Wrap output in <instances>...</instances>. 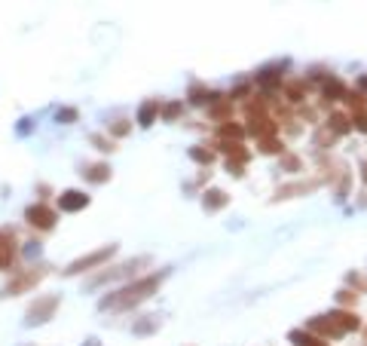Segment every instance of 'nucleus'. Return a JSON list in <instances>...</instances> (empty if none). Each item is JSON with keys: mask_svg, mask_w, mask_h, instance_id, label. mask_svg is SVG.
<instances>
[{"mask_svg": "<svg viewBox=\"0 0 367 346\" xmlns=\"http://www.w3.org/2000/svg\"><path fill=\"white\" fill-rule=\"evenodd\" d=\"M159 279H162V276H150V279L135 282V285H126L123 291H117V294H110V298H104V300H101V309H129V307H135V303H141L144 298H150V291L157 288Z\"/></svg>", "mask_w": 367, "mask_h": 346, "instance_id": "obj_1", "label": "nucleus"}, {"mask_svg": "<svg viewBox=\"0 0 367 346\" xmlns=\"http://www.w3.org/2000/svg\"><path fill=\"white\" fill-rule=\"evenodd\" d=\"M46 276V267H28V270H19L16 276L0 288V298H16V294H25L37 285L40 279Z\"/></svg>", "mask_w": 367, "mask_h": 346, "instance_id": "obj_2", "label": "nucleus"}, {"mask_svg": "<svg viewBox=\"0 0 367 346\" xmlns=\"http://www.w3.org/2000/svg\"><path fill=\"white\" fill-rule=\"evenodd\" d=\"M55 307H59V298L55 294H46V298H37L28 307V316H25V325H43L52 319Z\"/></svg>", "mask_w": 367, "mask_h": 346, "instance_id": "obj_3", "label": "nucleus"}, {"mask_svg": "<svg viewBox=\"0 0 367 346\" xmlns=\"http://www.w3.org/2000/svg\"><path fill=\"white\" fill-rule=\"evenodd\" d=\"M16 258H19V236H16V230L0 227V270L6 273L12 264H16Z\"/></svg>", "mask_w": 367, "mask_h": 346, "instance_id": "obj_4", "label": "nucleus"}, {"mask_svg": "<svg viewBox=\"0 0 367 346\" xmlns=\"http://www.w3.org/2000/svg\"><path fill=\"white\" fill-rule=\"evenodd\" d=\"M25 221L31 224L34 230H52L55 227V211L49 209V206H43V202H34V206H28L25 209Z\"/></svg>", "mask_w": 367, "mask_h": 346, "instance_id": "obj_5", "label": "nucleus"}, {"mask_svg": "<svg viewBox=\"0 0 367 346\" xmlns=\"http://www.w3.org/2000/svg\"><path fill=\"white\" fill-rule=\"evenodd\" d=\"M114 254V245H108V249H101V251H92L86 254V258H80V260H74V264L65 270V276H77V273H86L92 270V267H98V264H104V260Z\"/></svg>", "mask_w": 367, "mask_h": 346, "instance_id": "obj_6", "label": "nucleus"}, {"mask_svg": "<svg viewBox=\"0 0 367 346\" xmlns=\"http://www.w3.org/2000/svg\"><path fill=\"white\" fill-rule=\"evenodd\" d=\"M89 206V196L80 193V190H65V193L59 196V209L61 211H80Z\"/></svg>", "mask_w": 367, "mask_h": 346, "instance_id": "obj_7", "label": "nucleus"}, {"mask_svg": "<svg viewBox=\"0 0 367 346\" xmlns=\"http://www.w3.org/2000/svg\"><path fill=\"white\" fill-rule=\"evenodd\" d=\"M83 175H86V178L92 181V184H104V181L110 178V169H108V166H101V162H98V166H89V169H86V172H83Z\"/></svg>", "mask_w": 367, "mask_h": 346, "instance_id": "obj_8", "label": "nucleus"}, {"mask_svg": "<svg viewBox=\"0 0 367 346\" xmlns=\"http://www.w3.org/2000/svg\"><path fill=\"white\" fill-rule=\"evenodd\" d=\"M153 114H157V104H144V108H141V126H150V119H153Z\"/></svg>", "mask_w": 367, "mask_h": 346, "instance_id": "obj_9", "label": "nucleus"}, {"mask_svg": "<svg viewBox=\"0 0 367 346\" xmlns=\"http://www.w3.org/2000/svg\"><path fill=\"white\" fill-rule=\"evenodd\" d=\"M92 141H95V144H98V151H114V144H110V141H104L101 135H95Z\"/></svg>", "mask_w": 367, "mask_h": 346, "instance_id": "obj_10", "label": "nucleus"}, {"mask_svg": "<svg viewBox=\"0 0 367 346\" xmlns=\"http://www.w3.org/2000/svg\"><path fill=\"white\" fill-rule=\"evenodd\" d=\"M61 119H77V110H59V123H61Z\"/></svg>", "mask_w": 367, "mask_h": 346, "instance_id": "obj_11", "label": "nucleus"}, {"mask_svg": "<svg viewBox=\"0 0 367 346\" xmlns=\"http://www.w3.org/2000/svg\"><path fill=\"white\" fill-rule=\"evenodd\" d=\"M86 346H101V343H98V340H86Z\"/></svg>", "mask_w": 367, "mask_h": 346, "instance_id": "obj_12", "label": "nucleus"}]
</instances>
